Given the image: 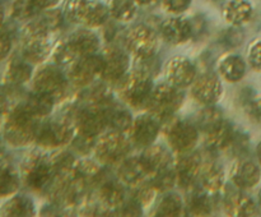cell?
Returning <instances> with one entry per match:
<instances>
[{"mask_svg": "<svg viewBox=\"0 0 261 217\" xmlns=\"http://www.w3.org/2000/svg\"><path fill=\"white\" fill-rule=\"evenodd\" d=\"M32 63H30L23 55L14 56L8 64L7 73H5L8 86L19 87L27 83L32 78Z\"/></svg>", "mask_w": 261, "mask_h": 217, "instance_id": "f546056e", "label": "cell"}, {"mask_svg": "<svg viewBox=\"0 0 261 217\" xmlns=\"http://www.w3.org/2000/svg\"><path fill=\"white\" fill-rule=\"evenodd\" d=\"M74 124L78 133L86 137L96 138L107 127L103 105L86 104L75 112Z\"/></svg>", "mask_w": 261, "mask_h": 217, "instance_id": "7c38bea8", "label": "cell"}, {"mask_svg": "<svg viewBox=\"0 0 261 217\" xmlns=\"http://www.w3.org/2000/svg\"><path fill=\"white\" fill-rule=\"evenodd\" d=\"M154 84L149 71L137 69L126 74L120 83V96L129 106L139 109L145 107Z\"/></svg>", "mask_w": 261, "mask_h": 217, "instance_id": "277c9868", "label": "cell"}, {"mask_svg": "<svg viewBox=\"0 0 261 217\" xmlns=\"http://www.w3.org/2000/svg\"><path fill=\"white\" fill-rule=\"evenodd\" d=\"M163 120L167 122L162 123V128H165L168 144L175 152L185 153L195 148L199 140V128L195 123L177 119L173 115Z\"/></svg>", "mask_w": 261, "mask_h": 217, "instance_id": "8992f818", "label": "cell"}, {"mask_svg": "<svg viewBox=\"0 0 261 217\" xmlns=\"http://www.w3.org/2000/svg\"><path fill=\"white\" fill-rule=\"evenodd\" d=\"M20 179L13 165L8 161L0 160V198L13 196L19 189Z\"/></svg>", "mask_w": 261, "mask_h": 217, "instance_id": "d590c367", "label": "cell"}, {"mask_svg": "<svg viewBox=\"0 0 261 217\" xmlns=\"http://www.w3.org/2000/svg\"><path fill=\"white\" fill-rule=\"evenodd\" d=\"M101 78L106 82L121 81L130 68V58L122 49L111 46L102 54Z\"/></svg>", "mask_w": 261, "mask_h": 217, "instance_id": "5bb4252c", "label": "cell"}, {"mask_svg": "<svg viewBox=\"0 0 261 217\" xmlns=\"http://www.w3.org/2000/svg\"><path fill=\"white\" fill-rule=\"evenodd\" d=\"M161 35L170 45H182L193 38V25L190 19L171 17L161 25Z\"/></svg>", "mask_w": 261, "mask_h": 217, "instance_id": "7402d4cb", "label": "cell"}, {"mask_svg": "<svg viewBox=\"0 0 261 217\" xmlns=\"http://www.w3.org/2000/svg\"><path fill=\"white\" fill-rule=\"evenodd\" d=\"M55 168L50 156L32 152L22 163V179L27 188L33 191H46L55 178Z\"/></svg>", "mask_w": 261, "mask_h": 217, "instance_id": "3957f363", "label": "cell"}, {"mask_svg": "<svg viewBox=\"0 0 261 217\" xmlns=\"http://www.w3.org/2000/svg\"><path fill=\"white\" fill-rule=\"evenodd\" d=\"M158 35L147 25H135L125 35V47L138 60H150L157 53Z\"/></svg>", "mask_w": 261, "mask_h": 217, "instance_id": "ba28073f", "label": "cell"}, {"mask_svg": "<svg viewBox=\"0 0 261 217\" xmlns=\"http://www.w3.org/2000/svg\"><path fill=\"white\" fill-rule=\"evenodd\" d=\"M3 155H4V143L0 140V158H2Z\"/></svg>", "mask_w": 261, "mask_h": 217, "instance_id": "680465c9", "label": "cell"}, {"mask_svg": "<svg viewBox=\"0 0 261 217\" xmlns=\"http://www.w3.org/2000/svg\"><path fill=\"white\" fill-rule=\"evenodd\" d=\"M106 5L110 17L120 23L130 22L138 10L134 0H109Z\"/></svg>", "mask_w": 261, "mask_h": 217, "instance_id": "8d00e7d4", "label": "cell"}, {"mask_svg": "<svg viewBox=\"0 0 261 217\" xmlns=\"http://www.w3.org/2000/svg\"><path fill=\"white\" fill-rule=\"evenodd\" d=\"M3 22H4V9H3L2 4H0V27L3 26Z\"/></svg>", "mask_w": 261, "mask_h": 217, "instance_id": "6f0895ef", "label": "cell"}, {"mask_svg": "<svg viewBox=\"0 0 261 217\" xmlns=\"http://www.w3.org/2000/svg\"><path fill=\"white\" fill-rule=\"evenodd\" d=\"M140 160H142L148 175H153L158 171L172 166V156H171L170 151L166 150L163 146L154 144V143L143 148Z\"/></svg>", "mask_w": 261, "mask_h": 217, "instance_id": "603a6c76", "label": "cell"}, {"mask_svg": "<svg viewBox=\"0 0 261 217\" xmlns=\"http://www.w3.org/2000/svg\"><path fill=\"white\" fill-rule=\"evenodd\" d=\"M257 201H259V207L261 208V189L259 190V194H257Z\"/></svg>", "mask_w": 261, "mask_h": 217, "instance_id": "91938a15", "label": "cell"}, {"mask_svg": "<svg viewBox=\"0 0 261 217\" xmlns=\"http://www.w3.org/2000/svg\"><path fill=\"white\" fill-rule=\"evenodd\" d=\"M38 117L33 116L22 104L17 105L8 115L4 124V139L14 147H24L36 140Z\"/></svg>", "mask_w": 261, "mask_h": 217, "instance_id": "6da1fadb", "label": "cell"}, {"mask_svg": "<svg viewBox=\"0 0 261 217\" xmlns=\"http://www.w3.org/2000/svg\"><path fill=\"white\" fill-rule=\"evenodd\" d=\"M163 9L173 15H180L189 10L193 4V0H161Z\"/></svg>", "mask_w": 261, "mask_h": 217, "instance_id": "7dc6e473", "label": "cell"}, {"mask_svg": "<svg viewBox=\"0 0 261 217\" xmlns=\"http://www.w3.org/2000/svg\"><path fill=\"white\" fill-rule=\"evenodd\" d=\"M5 109H7V99H5L4 94H0V122H2V117L4 115Z\"/></svg>", "mask_w": 261, "mask_h": 217, "instance_id": "db71d44e", "label": "cell"}, {"mask_svg": "<svg viewBox=\"0 0 261 217\" xmlns=\"http://www.w3.org/2000/svg\"><path fill=\"white\" fill-rule=\"evenodd\" d=\"M133 188H135V191L132 197L134 199H137L143 207L148 206L153 201V198L155 196V191H157L154 186H153L152 181H147L145 179L143 181H140L139 184H137L135 186H133Z\"/></svg>", "mask_w": 261, "mask_h": 217, "instance_id": "ee69618b", "label": "cell"}, {"mask_svg": "<svg viewBox=\"0 0 261 217\" xmlns=\"http://www.w3.org/2000/svg\"><path fill=\"white\" fill-rule=\"evenodd\" d=\"M12 46L13 38L10 32L0 27V61L9 56L10 51H12Z\"/></svg>", "mask_w": 261, "mask_h": 217, "instance_id": "f907efd6", "label": "cell"}, {"mask_svg": "<svg viewBox=\"0 0 261 217\" xmlns=\"http://www.w3.org/2000/svg\"><path fill=\"white\" fill-rule=\"evenodd\" d=\"M191 94L194 100L203 106L216 105L223 94L222 81L216 73H204L196 77L191 84Z\"/></svg>", "mask_w": 261, "mask_h": 217, "instance_id": "9a60e30c", "label": "cell"}, {"mask_svg": "<svg viewBox=\"0 0 261 217\" xmlns=\"http://www.w3.org/2000/svg\"><path fill=\"white\" fill-rule=\"evenodd\" d=\"M94 151L99 162L112 165L121 162L126 157L130 151V142L125 137V133L111 130L97 140Z\"/></svg>", "mask_w": 261, "mask_h": 217, "instance_id": "30bf717a", "label": "cell"}, {"mask_svg": "<svg viewBox=\"0 0 261 217\" xmlns=\"http://www.w3.org/2000/svg\"><path fill=\"white\" fill-rule=\"evenodd\" d=\"M68 88L69 78L64 76L59 65L41 66L33 78V89L53 97L55 101L64 99Z\"/></svg>", "mask_w": 261, "mask_h": 217, "instance_id": "9c48e42d", "label": "cell"}, {"mask_svg": "<svg viewBox=\"0 0 261 217\" xmlns=\"http://www.w3.org/2000/svg\"><path fill=\"white\" fill-rule=\"evenodd\" d=\"M53 55L54 61H55L56 65L63 66V65H69V64L73 63L74 60L78 59L75 51L73 50V47L70 46V43L68 42V40H61L56 43L55 47L53 49Z\"/></svg>", "mask_w": 261, "mask_h": 217, "instance_id": "b9f144b4", "label": "cell"}, {"mask_svg": "<svg viewBox=\"0 0 261 217\" xmlns=\"http://www.w3.org/2000/svg\"><path fill=\"white\" fill-rule=\"evenodd\" d=\"M75 124L68 116L54 117L40 124L36 142L42 148H60L71 142Z\"/></svg>", "mask_w": 261, "mask_h": 217, "instance_id": "52a82bcc", "label": "cell"}, {"mask_svg": "<svg viewBox=\"0 0 261 217\" xmlns=\"http://www.w3.org/2000/svg\"><path fill=\"white\" fill-rule=\"evenodd\" d=\"M134 2L138 7H150V5L154 4L157 0H134Z\"/></svg>", "mask_w": 261, "mask_h": 217, "instance_id": "11a10c76", "label": "cell"}, {"mask_svg": "<svg viewBox=\"0 0 261 217\" xmlns=\"http://www.w3.org/2000/svg\"><path fill=\"white\" fill-rule=\"evenodd\" d=\"M256 157H257V161H259V165L261 166V142L256 147Z\"/></svg>", "mask_w": 261, "mask_h": 217, "instance_id": "9f6ffc18", "label": "cell"}, {"mask_svg": "<svg viewBox=\"0 0 261 217\" xmlns=\"http://www.w3.org/2000/svg\"><path fill=\"white\" fill-rule=\"evenodd\" d=\"M48 33L38 32L24 28L22 55L32 64L43 63L53 53Z\"/></svg>", "mask_w": 261, "mask_h": 217, "instance_id": "e0dca14e", "label": "cell"}, {"mask_svg": "<svg viewBox=\"0 0 261 217\" xmlns=\"http://www.w3.org/2000/svg\"><path fill=\"white\" fill-rule=\"evenodd\" d=\"M38 10L33 7L31 0H15L12 8L13 17L17 19H30L38 14Z\"/></svg>", "mask_w": 261, "mask_h": 217, "instance_id": "f6af8a7d", "label": "cell"}, {"mask_svg": "<svg viewBox=\"0 0 261 217\" xmlns=\"http://www.w3.org/2000/svg\"><path fill=\"white\" fill-rule=\"evenodd\" d=\"M55 100L53 97L47 96L45 93H41V92L33 91L32 93L28 94L25 97V100L20 104L33 115V116L38 117H45L47 115H50V112L53 111L54 105H55Z\"/></svg>", "mask_w": 261, "mask_h": 217, "instance_id": "e575fe53", "label": "cell"}, {"mask_svg": "<svg viewBox=\"0 0 261 217\" xmlns=\"http://www.w3.org/2000/svg\"><path fill=\"white\" fill-rule=\"evenodd\" d=\"M246 56L250 68L257 73H261V38L250 43Z\"/></svg>", "mask_w": 261, "mask_h": 217, "instance_id": "bcb514c9", "label": "cell"}, {"mask_svg": "<svg viewBox=\"0 0 261 217\" xmlns=\"http://www.w3.org/2000/svg\"><path fill=\"white\" fill-rule=\"evenodd\" d=\"M66 40L76 53L78 58L96 54L101 43L98 36L93 31H91V28H81V30L74 31Z\"/></svg>", "mask_w": 261, "mask_h": 217, "instance_id": "83f0119b", "label": "cell"}, {"mask_svg": "<svg viewBox=\"0 0 261 217\" xmlns=\"http://www.w3.org/2000/svg\"><path fill=\"white\" fill-rule=\"evenodd\" d=\"M97 199L105 211H119L126 199L122 181L102 178L97 184Z\"/></svg>", "mask_w": 261, "mask_h": 217, "instance_id": "44dd1931", "label": "cell"}, {"mask_svg": "<svg viewBox=\"0 0 261 217\" xmlns=\"http://www.w3.org/2000/svg\"><path fill=\"white\" fill-rule=\"evenodd\" d=\"M211 2H221V0H211Z\"/></svg>", "mask_w": 261, "mask_h": 217, "instance_id": "94428289", "label": "cell"}, {"mask_svg": "<svg viewBox=\"0 0 261 217\" xmlns=\"http://www.w3.org/2000/svg\"><path fill=\"white\" fill-rule=\"evenodd\" d=\"M162 122L163 120L161 117L155 116L152 112L138 116L133 122L130 129L133 143L139 148H145L153 144L162 129Z\"/></svg>", "mask_w": 261, "mask_h": 217, "instance_id": "4fadbf2b", "label": "cell"}, {"mask_svg": "<svg viewBox=\"0 0 261 217\" xmlns=\"http://www.w3.org/2000/svg\"><path fill=\"white\" fill-rule=\"evenodd\" d=\"M119 214L121 216H142L143 206L132 197L130 199H125L122 206L119 208Z\"/></svg>", "mask_w": 261, "mask_h": 217, "instance_id": "681fc988", "label": "cell"}, {"mask_svg": "<svg viewBox=\"0 0 261 217\" xmlns=\"http://www.w3.org/2000/svg\"><path fill=\"white\" fill-rule=\"evenodd\" d=\"M232 184L241 190L255 188L261 180V166L247 158H237L229 173Z\"/></svg>", "mask_w": 261, "mask_h": 217, "instance_id": "ffe728a7", "label": "cell"}, {"mask_svg": "<svg viewBox=\"0 0 261 217\" xmlns=\"http://www.w3.org/2000/svg\"><path fill=\"white\" fill-rule=\"evenodd\" d=\"M247 64L239 54H227L218 61L219 76L229 83H237L246 76Z\"/></svg>", "mask_w": 261, "mask_h": 217, "instance_id": "d4e9b609", "label": "cell"}, {"mask_svg": "<svg viewBox=\"0 0 261 217\" xmlns=\"http://www.w3.org/2000/svg\"><path fill=\"white\" fill-rule=\"evenodd\" d=\"M117 175H119V179L122 181V184L135 186L140 181L144 180L148 173L140 157H132L124 158L121 161L119 170H117Z\"/></svg>", "mask_w": 261, "mask_h": 217, "instance_id": "1f68e13d", "label": "cell"}, {"mask_svg": "<svg viewBox=\"0 0 261 217\" xmlns=\"http://www.w3.org/2000/svg\"><path fill=\"white\" fill-rule=\"evenodd\" d=\"M73 174L86 181L89 186L97 185L98 181L103 178L102 168L91 160H82L75 162L73 167Z\"/></svg>", "mask_w": 261, "mask_h": 217, "instance_id": "74e56055", "label": "cell"}, {"mask_svg": "<svg viewBox=\"0 0 261 217\" xmlns=\"http://www.w3.org/2000/svg\"><path fill=\"white\" fill-rule=\"evenodd\" d=\"M242 37H244V33L241 32L240 27L232 26L228 31H226L224 36L222 37V42H226L229 47H236L242 42Z\"/></svg>", "mask_w": 261, "mask_h": 217, "instance_id": "816d5d0a", "label": "cell"}, {"mask_svg": "<svg viewBox=\"0 0 261 217\" xmlns=\"http://www.w3.org/2000/svg\"><path fill=\"white\" fill-rule=\"evenodd\" d=\"M242 107L246 114V116L251 120L252 123H261V94L256 93V92L246 91L244 96L241 97Z\"/></svg>", "mask_w": 261, "mask_h": 217, "instance_id": "ab89813d", "label": "cell"}, {"mask_svg": "<svg viewBox=\"0 0 261 217\" xmlns=\"http://www.w3.org/2000/svg\"><path fill=\"white\" fill-rule=\"evenodd\" d=\"M102 58L92 54V55L79 56L76 60L70 64L68 78L69 82L76 88H86L91 86L97 77L101 78Z\"/></svg>", "mask_w": 261, "mask_h": 217, "instance_id": "8fae6325", "label": "cell"}, {"mask_svg": "<svg viewBox=\"0 0 261 217\" xmlns=\"http://www.w3.org/2000/svg\"><path fill=\"white\" fill-rule=\"evenodd\" d=\"M186 199L185 212L189 216H209L213 212L214 202L212 193L205 189H198L194 186Z\"/></svg>", "mask_w": 261, "mask_h": 217, "instance_id": "f1b7e54d", "label": "cell"}, {"mask_svg": "<svg viewBox=\"0 0 261 217\" xmlns=\"http://www.w3.org/2000/svg\"><path fill=\"white\" fill-rule=\"evenodd\" d=\"M222 14L228 25L241 27L251 20L254 7L249 0H227L222 9Z\"/></svg>", "mask_w": 261, "mask_h": 217, "instance_id": "cb8c5ba5", "label": "cell"}, {"mask_svg": "<svg viewBox=\"0 0 261 217\" xmlns=\"http://www.w3.org/2000/svg\"><path fill=\"white\" fill-rule=\"evenodd\" d=\"M36 213V207L32 199L27 196L12 197L0 208V216L7 217H32Z\"/></svg>", "mask_w": 261, "mask_h": 217, "instance_id": "d6a6232c", "label": "cell"}, {"mask_svg": "<svg viewBox=\"0 0 261 217\" xmlns=\"http://www.w3.org/2000/svg\"><path fill=\"white\" fill-rule=\"evenodd\" d=\"M60 2L61 0H31L33 7H35L38 12H42V10H47V9H54V8H55Z\"/></svg>", "mask_w": 261, "mask_h": 217, "instance_id": "f5cc1de1", "label": "cell"}, {"mask_svg": "<svg viewBox=\"0 0 261 217\" xmlns=\"http://www.w3.org/2000/svg\"><path fill=\"white\" fill-rule=\"evenodd\" d=\"M234 130H236V127L231 122L224 119L211 132L205 133L206 148L213 153L226 152L227 147L231 143L232 137L234 134Z\"/></svg>", "mask_w": 261, "mask_h": 217, "instance_id": "4316f807", "label": "cell"}, {"mask_svg": "<svg viewBox=\"0 0 261 217\" xmlns=\"http://www.w3.org/2000/svg\"><path fill=\"white\" fill-rule=\"evenodd\" d=\"M249 147H250L249 135H247L245 132L239 130L236 128L233 137H232V140L228 144V147H227L226 152H228L229 155L233 156V157L236 158H242L245 157V155H246L247 151H249Z\"/></svg>", "mask_w": 261, "mask_h": 217, "instance_id": "7bdbcfd3", "label": "cell"}, {"mask_svg": "<svg viewBox=\"0 0 261 217\" xmlns=\"http://www.w3.org/2000/svg\"><path fill=\"white\" fill-rule=\"evenodd\" d=\"M105 106V115H106L107 127L111 130H116L120 133H126L132 129L133 115L129 110L117 102L109 101Z\"/></svg>", "mask_w": 261, "mask_h": 217, "instance_id": "484cf974", "label": "cell"}, {"mask_svg": "<svg viewBox=\"0 0 261 217\" xmlns=\"http://www.w3.org/2000/svg\"><path fill=\"white\" fill-rule=\"evenodd\" d=\"M184 100H185V94H184L182 88H178L166 82L153 88L149 100L145 105V109L148 110V112H152L163 120L175 115V112L182 106Z\"/></svg>", "mask_w": 261, "mask_h": 217, "instance_id": "5b68a950", "label": "cell"}, {"mask_svg": "<svg viewBox=\"0 0 261 217\" xmlns=\"http://www.w3.org/2000/svg\"><path fill=\"white\" fill-rule=\"evenodd\" d=\"M71 146H73V148L76 152L88 153L89 151H91V148H93L94 146H96V143H94V138L86 137V135L78 133V134H76L75 137H73V139H71Z\"/></svg>", "mask_w": 261, "mask_h": 217, "instance_id": "c3c4849f", "label": "cell"}, {"mask_svg": "<svg viewBox=\"0 0 261 217\" xmlns=\"http://www.w3.org/2000/svg\"><path fill=\"white\" fill-rule=\"evenodd\" d=\"M153 214L157 217H180L186 214L185 204L177 193L166 191L155 206Z\"/></svg>", "mask_w": 261, "mask_h": 217, "instance_id": "836d02e7", "label": "cell"}, {"mask_svg": "<svg viewBox=\"0 0 261 217\" xmlns=\"http://www.w3.org/2000/svg\"><path fill=\"white\" fill-rule=\"evenodd\" d=\"M200 180L201 186L209 193L216 194L223 189L224 185V171L219 163L216 161H206L203 162L200 171Z\"/></svg>", "mask_w": 261, "mask_h": 217, "instance_id": "4dcf8cb0", "label": "cell"}, {"mask_svg": "<svg viewBox=\"0 0 261 217\" xmlns=\"http://www.w3.org/2000/svg\"><path fill=\"white\" fill-rule=\"evenodd\" d=\"M223 112L216 105H208V106H204V109H201L198 112L195 124L199 128V130H203L204 133H208L213 128H216L219 123L223 122Z\"/></svg>", "mask_w": 261, "mask_h": 217, "instance_id": "f35d334b", "label": "cell"}, {"mask_svg": "<svg viewBox=\"0 0 261 217\" xmlns=\"http://www.w3.org/2000/svg\"><path fill=\"white\" fill-rule=\"evenodd\" d=\"M150 181H152L153 186H154L157 191L166 193V191L172 190L175 184L177 183V176H176L175 167L170 166V167L165 168V170H161L158 173L153 174Z\"/></svg>", "mask_w": 261, "mask_h": 217, "instance_id": "60d3db41", "label": "cell"}, {"mask_svg": "<svg viewBox=\"0 0 261 217\" xmlns=\"http://www.w3.org/2000/svg\"><path fill=\"white\" fill-rule=\"evenodd\" d=\"M222 206L228 216L251 217L259 214V208L254 199L237 186L227 188L222 198Z\"/></svg>", "mask_w": 261, "mask_h": 217, "instance_id": "2e32d148", "label": "cell"}, {"mask_svg": "<svg viewBox=\"0 0 261 217\" xmlns=\"http://www.w3.org/2000/svg\"><path fill=\"white\" fill-rule=\"evenodd\" d=\"M63 13L69 22L87 28L102 27L110 18L107 5L98 0H66Z\"/></svg>", "mask_w": 261, "mask_h": 217, "instance_id": "7a4b0ae2", "label": "cell"}, {"mask_svg": "<svg viewBox=\"0 0 261 217\" xmlns=\"http://www.w3.org/2000/svg\"><path fill=\"white\" fill-rule=\"evenodd\" d=\"M196 77L198 73H196L195 64L186 56H175L166 65V79L168 83L178 88L190 87Z\"/></svg>", "mask_w": 261, "mask_h": 217, "instance_id": "d6986e66", "label": "cell"}, {"mask_svg": "<svg viewBox=\"0 0 261 217\" xmlns=\"http://www.w3.org/2000/svg\"><path fill=\"white\" fill-rule=\"evenodd\" d=\"M180 155L175 166L177 184L185 190H191L200 178L203 158L200 153L194 151L180 153Z\"/></svg>", "mask_w": 261, "mask_h": 217, "instance_id": "ac0fdd59", "label": "cell"}]
</instances>
